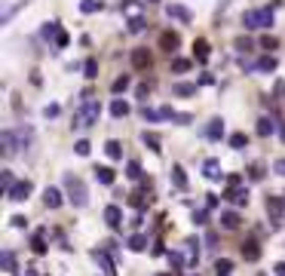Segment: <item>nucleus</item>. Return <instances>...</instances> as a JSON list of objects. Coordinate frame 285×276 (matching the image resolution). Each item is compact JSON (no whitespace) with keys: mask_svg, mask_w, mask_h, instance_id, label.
<instances>
[{"mask_svg":"<svg viewBox=\"0 0 285 276\" xmlns=\"http://www.w3.org/2000/svg\"><path fill=\"white\" fill-rule=\"evenodd\" d=\"M95 178H98L104 187H111V184H114V178H117V172H114L111 166H95Z\"/></svg>","mask_w":285,"mask_h":276,"instance_id":"5701e85b","label":"nucleus"},{"mask_svg":"<svg viewBox=\"0 0 285 276\" xmlns=\"http://www.w3.org/2000/svg\"><path fill=\"white\" fill-rule=\"evenodd\" d=\"M203 178H206V181H212V184H218V181L224 178V172H221V160L209 157V160L203 163Z\"/></svg>","mask_w":285,"mask_h":276,"instance_id":"9b49d317","label":"nucleus"},{"mask_svg":"<svg viewBox=\"0 0 285 276\" xmlns=\"http://www.w3.org/2000/svg\"><path fill=\"white\" fill-rule=\"evenodd\" d=\"M273 95H279V98H285V80H279V83L273 86Z\"/></svg>","mask_w":285,"mask_h":276,"instance_id":"bf43d9fd","label":"nucleus"},{"mask_svg":"<svg viewBox=\"0 0 285 276\" xmlns=\"http://www.w3.org/2000/svg\"><path fill=\"white\" fill-rule=\"evenodd\" d=\"M212 83H215V77H212L209 71H206V74H200V86H212Z\"/></svg>","mask_w":285,"mask_h":276,"instance_id":"4d7b16f0","label":"nucleus"},{"mask_svg":"<svg viewBox=\"0 0 285 276\" xmlns=\"http://www.w3.org/2000/svg\"><path fill=\"white\" fill-rule=\"evenodd\" d=\"M246 144H249V138H246V132H233V135H230V147H233V151H243Z\"/></svg>","mask_w":285,"mask_h":276,"instance_id":"a19ab883","label":"nucleus"},{"mask_svg":"<svg viewBox=\"0 0 285 276\" xmlns=\"http://www.w3.org/2000/svg\"><path fill=\"white\" fill-rule=\"evenodd\" d=\"M249 46H252V43H249L246 37H239V40H236V49H249Z\"/></svg>","mask_w":285,"mask_h":276,"instance_id":"e2e57ef3","label":"nucleus"},{"mask_svg":"<svg viewBox=\"0 0 285 276\" xmlns=\"http://www.w3.org/2000/svg\"><path fill=\"white\" fill-rule=\"evenodd\" d=\"M132 68L135 71H147L150 65H154V55H150V49H144V46H138V49H132Z\"/></svg>","mask_w":285,"mask_h":276,"instance_id":"1a4fd4ad","label":"nucleus"},{"mask_svg":"<svg viewBox=\"0 0 285 276\" xmlns=\"http://www.w3.org/2000/svg\"><path fill=\"white\" fill-rule=\"evenodd\" d=\"M83 74H86V80H95V77H98V58H86Z\"/></svg>","mask_w":285,"mask_h":276,"instance_id":"58836bf2","label":"nucleus"},{"mask_svg":"<svg viewBox=\"0 0 285 276\" xmlns=\"http://www.w3.org/2000/svg\"><path fill=\"white\" fill-rule=\"evenodd\" d=\"M206 209H218V197H215V194L206 197Z\"/></svg>","mask_w":285,"mask_h":276,"instance_id":"13d9d810","label":"nucleus"},{"mask_svg":"<svg viewBox=\"0 0 285 276\" xmlns=\"http://www.w3.org/2000/svg\"><path fill=\"white\" fill-rule=\"evenodd\" d=\"M141 141H144V144H147L154 154H160V151H163V147H160V138H157L154 132H144V135H141Z\"/></svg>","mask_w":285,"mask_h":276,"instance_id":"ea45409f","label":"nucleus"},{"mask_svg":"<svg viewBox=\"0 0 285 276\" xmlns=\"http://www.w3.org/2000/svg\"><path fill=\"white\" fill-rule=\"evenodd\" d=\"M243 258H246V261H258V258H261V243H258V233H252V237L243 243Z\"/></svg>","mask_w":285,"mask_h":276,"instance_id":"4468645a","label":"nucleus"},{"mask_svg":"<svg viewBox=\"0 0 285 276\" xmlns=\"http://www.w3.org/2000/svg\"><path fill=\"white\" fill-rule=\"evenodd\" d=\"M104 154H107L111 163H120V160H123V144H120L117 138H107V141H104Z\"/></svg>","mask_w":285,"mask_h":276,"instance_id":"412c9836","label":"nucleus"},{"mask_svg":"<svg viewBox=\"0 0 285 276\" xmlns=\"http://www.w3.org/2000/svg\"><path fill=\"white\" fill-rule=\"evenodd\" d=\"M15 181H18V178H15V175H12L9 169H3V172H0V184H3V194H9V187H12Z\"/></svg>","mask_w":285,"mask_h":276,"instance_id":"79ce46f5","label":"nucleus"},{"mask_svg":"<svg viewBox=\"0 0 285 276\" xmlns=\"http://www.w3.org/2000/svg\"><path fill=\"white\" fill-rule=\"evenodd\" d=\"M193 224H209V209H196L193 212Z\"/></svg>","mask_w":285,"mask_h":276,"instance_id":"de8ad7c7","label":"nucleus"},{"mask_svg":"<svg viewBox=\"0 0 285 276\" xmlns=\"http://www.w3.org/2000/svg\"><path fill=\"white\" fill-rule=\"evenodd\" d=\"M15 138H18V151H21V154H28V151L34 147V132H31V126L15 129Z\"/></svg>","mask_w":285,"mask_h":276,"instance_id":"6ab92c4d","label":"nucleus"},{"mask_svg":"<svg viewBox=\"0 0 285 276\" xmlns=\"http://www.w3.org/2000/svg\"><path fill=\"white\" fill-rule=\"evenodd\" d=\"M203 135H206L209 141H221V138H224V120H221V117H212Z\"/></svg>","mask_w":285,"mask_h":276,"instance_id":"2eb2a0df","label":"nucleus"},{"mask_svg":"<svg viewBox=\"0 0 285 276\" xmlns=\"http://www.w3.org/2000/svg\"><path fill=\"white\" fill-rule=\"evenodd\" d=\"M193 68V58H172V74H187Z\"/></svg>","mask_w":285,"mask_h":276,"instance_id":"72a5a7b5","label":"nucleus"},{"mask_svg":"<svg viewBox=\"0 0 285 276\" xmlns=\"http://www.w3.org/2000/svg\"><path fill=\"white\" fill-rule=\"evenodd\" d=\"M273 270H276L279 276H285V261H279V264H273Z\"/></svg>","mask_w":285,"mask_h":276,"instance_id":"0e129e2a","label":"nucleus"},{"mask_svg":"<svg viewBox=\"0 0 285 276\" xmlns=\"http://www.w3.org/2000/svg\"><path fill=\"white\" fill-rule=\"evenodd\" d=\"M89 151H92V144H89V138H80V141L74 144V154H77V157H89Z\"/></svg>","mask_w":285,"mask_h":276,"instance_id":"37998d69","label":"nucleus"},{"mask_svg":"<svg viewBox=\"0 0 285 276\" xmlns=\"http://www.w3.org/2000/svg\"><path fill=\"white\" fill-rule=\"evenodd\" d=\"M264 203H267V215L273 221V230H279V224L285 218V197H267Z\"/></svg>","mask_w":285,"mask_h":276,"instance_id":"20e7f679","label":"nucleus"},{"mask_svg":"<svg viewBox=\"0 0 285 276\" xmlns=\"http://www.w3.org/2000/svg\"><path fill=\"white\" fill-rule=\"evenodd\" d=\"M138 114H141V120H147V123H157V120H172L175 117V111L166 104V108H138Z\"/></svg>","mask_w":285,"mask_h":276,"instance_id":"423d86ee","label":"nucleus"},{"mask_svg":"<svg viewBox=\"0 0 285 276\" xmlns=\"http://www.w3.org/2000/svg\"><path fill=\"white\" fill-rule=\"evenodd\" d=\"M249 178H252V181H264V178H267V166H264V163H252V166H249Z\"/></svg>","mask_w":285,"mask_h":276,"instance_id":"e433bc0d","label":"nucleus"},{"mask_svg":"<svg viewBox=\"0 0 285 276\" xmlns=\"http://www.w3.org/2000/svg\"><path fill=\"white\" fill-rule=\"evenodd\" d=\"M92 261L104 270V276H117V264H114V258H111L107 252H98V249H95V252H92Z\"/></svg>","mask_w":285,"mask_h":276,"instance_id":"ddd939ff","label":"nucleus"},{"mask_svg":"<svg viewBox=\"0 0 285 276\" xmlns=\"http://www.w3.org/2000/svg\"><path fill=\"white\" fill-rule=\"evenodd\" d=\"M126 178H129V181L144 178V175H141V163H138V160H129V163H126Z\"/></svg>","mask_w":285,"mask_h":276,"instance_id":"c9c22d12","label":"nucleus"},{"mask_svg":"<svg viewBox=\"0 0 285 276\" xmlns=\"http://www.w3.org/2000/svg\"><path fill=\"white\" fill-rule=\"evenodd\" d=\"M160 46H163L166 52H175V49L181 46V34H178V31H163V37H160Z\"/></svg>","mask_w":285,"mask_h":276,"instance_id":"aec40b11","label":"nucleus"},{"mask_svg":"<svg viewBox=\"0 0 285 276\" xmlns=\"http://www.w3.org/2000/svg\"><path fill=\"white\" fill-rule=\"evenodd\" d=\"M169 264H172L175 270H181L187 261H184V255H181V252H169Z\"/></svg>","mask_w":285,"mask_h":276,"instance_id":"a18cd8bd","label":"nucleus"},{"mask_svg":"<svg viewBox=\"0 0 285 276\" xmlns=\"http://www.w3.org/2000/svg\"><path fill=\"white\" fill-rule=\"evenodd\" d=\"M273 132H276V123H273L270 117H261V120H258V135H261V138H270Z\"/></svg>","mask_w":285,"mask_h":276,"instance_id":"cd10ccee","label":"nucleus"},{"mask_svg":"<svg viewBox=\"0 0 285 276\" xmlns=\"http://www.w3.org/2000/svg\"><path fill=\"white\" fill-rule=\"evenodd\" d=\"M9 224H12L15 230H25V227H28V218H25V215H12V218H9Z\"/></svg>","mask_w":285,"mask_h":276,"instance_id":"09e8293b","label":"nucleus"},{"mask_svg":"<svg viewBox=\"0 0 285 276\" xmlns=\"http://www.w3.org/2000/svg\"><path fill=\"white\" fill-rule=\"evenodd\" d=\"M276 65H279V61H276L273 55H264V58L258 61V68H261V71H276Z\"/></svg>","mask_w":285,"mask_h":276,"instance_id":"c03bdc74","label":"nucleus"},{"mask_svg":"<svg viewBox=\"0 0 285 276\" xmlns=\"http://www.w3.org/2000/svg\"><path fill=\"white\" fill-rule=\"evenodd\" d=\"M107 111H111V117H126V114H129L132 108H129V101H126V98H114Z\"/></svg>","mask_w":285,"mask_h":276,"instance_id":"393cba45","label":"nucleus"},{"mask_svg":"<svg viewBox=\"0 0 285 276\" xmlns=\"http://www.w3.org/2000/svg\"><path fill=\"white\" fill-rule=\"evenodd\" d=\"M0 264H3V270L9 276H15V270H18L15 267V252H0Z\"/></svg>","mask_w":285,"mask_h":276,"instance_id":"c756f323","label":"nucleus"},{"mask_svg":"<svg viewBox=\"0 0 285 276\" xmlns=\"http://www.w3.org/2000/svg\"><path fill=\"white\" fill-rule=\"evenodd\" d=\"M31 190H34V181H31V178H18V181L9 187L6 200H9V203H21V200H28V197H31Z\"/></svg>","mask_w":285,"mask_h":276,"instance_id":"39448f33","label":"nucleus"},{"mask_svg":"<svg viewBox=\"0 0 285 276\" xmlns=\"http://www.w3.org/2000/svg\"><path fill=\"white\" fill-rule=\"evenodd\" d=\"M243 25L249 31H261V28H273V6H261V9H249L243 15Z\"/></svg>","mask_w":285,"mask_h":276,"instance_id":"7ed1b4c3","label":"nucleus"},{"mask_svg":"<svg viewBox=\"0 0 285 276\" xmlns=\"http://www.w3.org/2000/svg\"><path fill=\"white\" fill-rule=\"evenodd\" d=\"M150 89H154V86H150V83H141V86H138V98H144V95H147V92H150Z\"/></svg>","mask_w":285,"mask_h":276,"instance_id":"052dcab7","label":"nucleus"},{"mask_svg":"<svg viewBox=\"0 0 285 276\" xmlns=\"http://www.w3.org/2000/svg\"><path fill=\"white\" fill-rule=\"evenodd\" d=\"M126 249H129V252H144V249H147V237H144V233H132V237L126 240Z\"/></svg>","mask_w":285,"mask_h":276,"instance_id":"b1692460","label":"nucleus"},{"mask_svg":"<svg viewBox=\"0 0 285 276\" xmlns=\"http://www.w3.org/2000/svg\"><path fill=\"white\" fill-rule=\"evenodd\" d=\"M172 184H175L178 190H187V172H184V166H181V163H175V166H172Z\"/></svg>","mask_w":285,"mask_h":276,"instance_id":"4be33fe9","label":"nucleus"},{"mask_svg":"<svg viewBox=\"0 0 285 276\" xmlns=\"http://www.w3.org/2000/svg\"><path fill=\"white\" fill-rule=\"evenodd\" d=\"M126 28H129V34H141V31L147 28V15H132V18L126 22Z\"/></svg>","mask_w":285,"mask_h":276,"instance_id":"a878e982","label":"nucleus"},{"mask_svg":"<svg viewBox=\"0 0 285 276\" xmlns=\"http://www.w3.org/2000/svg\"><path fill=\"white\" fill-rule=\"evenodd\" d=\"M68 43H71V34H68V31H58V34H55V46H58V49H64Z\"/></svg>","mask_w":285,"mask_h":276,"instance_id":"49530a36","label":"nucleus"},{"mask_svg":"<svg viewBox=\"0 0 285 276\" xmlns=\"http://www.w3.org/2000/svg\"><path fill=\"white\" fill-rule=\"evenodd\" d=\"M193 92H196V83H172V95H178V98H187Z\"/></svg>","mask_w":285,"mask_h":276,"instance_id":"bb28decb","label":"nucleus"},{"mask_svg":"<svg viewBox=\"0 0 285 276\" xmlns=\"http://www.w3.org/2000/svg\"><path fill=\"white\" fill-rule=\"evenodd\" d=\"M43 206H46V209H58V206H64V194H61L58 187H46V190H43Z\"/></svg>","mask_w":285,"mask_h":276,"instance_id":"dca6fc26","label":"nucleus"},{"mask_svg":"<svg viewBox=\"0 0 285 276\" xmlns=\"http://www.w3.org/2000/svg\"><path fill=\"white\" fill-rule=\"evenodd\" d=\"M273 172H276L279 178H285V157H282V160H276V163H273Z\"/></svg>","mask_w":285,"mask_h":276,"instance_id":"5fc2aeb1","label":"nucleus"},{"mask_svg":"<svg viewBox=\"0 0 285 276\" xmlns=\"http://www.w3.org/2000/svg\"><path fill=\"white\" fill-rule=\"evenodd\" d=\"M233 273V261L230 258H218L215 261V276H230Z\"/></svg>","mask_w":285,"mask_h":276,"instance_id":"473e14b6","label":"nucleus"},{"mask_svg":"<svg viewBox=\"0 0 285 276\" xmlns=\"http://www.w3.org/2000/svg\"><path fill=\"white\" fill-rule=\"evenodd\" d=\"M218 221H221L224 230H239V227H243V215H239L236 209H221Z\"/></svg>","mask_w":285,"mask_h":276,"instance_id":"f8f14e48","label":"nucleus"},{"mask_svg":"<svg viewBox=\"0 0 285 276\" xmlns=\"http://www.w3.org/2000/svg\"><path fill=\"white\" fill-rule=\"evenodd\" d=\"M147 3H160V0H147Z\"/></svg>","mask_w":285,"mask_h":276,"instance_id":"69168bd1","label":"nucleus"},{"mask_svg":"<svg viewBox=\"0 0 285 276\" xmlns=\"http://www.w3.org/2000/svg\"><path fill=\"white\" fill-rule=\"evenodd\" d=\"M224 200H230L236 209H243V206H249V190H243V187H227V190H224Z\"/></svg>","mask_w":285,"mask_h":276,"instance_id":"f3484780","label":"nucleus"},{"mask_svg":"<svg viewBox=\"0 0 285 276\" xmlns=\"http://www.w3.org/2000/svg\"><path fill=\"white\" fill-rule=\"evenodd\" d=\"M209 52H212L209 40H206V37H196V40H193V58H196L200 65H206V61H209Z\"/></svg>","mask_w":285,"mask_h":276,"instance_id":"a211bd4d","label":"nucleus"},{"mask_svg":"<svg viewBox=\"0 0 285 276\" xmlns=\"http://www.w3.org/2000/svg\"><path fill=\"white\" fill-rule=\"evenodd\" d=\"M43 233L46 230H37L34 237H31V249H34V255H46L49 249H46V240H43Z\"/></svg>","mask_w":285,"mask_h":276,"instance_id":"c85d7f7f","label":"nucleus"},{"mask_svg":"<svg viewBox=\"0 0 285 276\" xmlns=\"http://www.w3.org/2000/svg\"><path fill=\"white\" fill-rule=\"evenodd\" d=\"M166 15L175 18V22H181V25H190V22H193V12H190L184 3H169V6H166Z\"/></svg>","mask_w":285,"mask_h":276,"instance_id":"6e6552de","label":"nucleus"},{"mask_svg":"<svg viewBox=\"0 0 285 276\" xmlns=\"http://www.w3.org/2000/svg\"><path fill=\"white\" fill-rule=\"evenodd\" d=\"M101 218H104V224H107L111 230H120V227H123V209H120L117 203H111V206H104V212H101Z\"/></svg>","mask_w":285,"mask_h":276,"instance_id":"0eeeda50","label":"nucleus"},{"mask_svg":"<svg viewBox=\"0 0 285 276\" xmlns=\"http://www.w3.org/2000/svg\"><path fill=\"white\" fill-rule=\"evenodd\" d=\"M28 3H31V0H15V3H12V6H9L3 15H0V25H9V22H12V15H15L21 6H28Z\"/></svg>","mask_w":285,"mask_h":276,"instance_id":"2f4dec72","label":"nucleus"},{"mask_svg":"<svg viewBox=\"0 0 285 276\" xmlns=\"http://www.w3.org/2000/svg\"><path fill=\"white\" fill-rule=\"evenodd\" d=\"M0 144H3V157H15V154H21V151H18L15 129H3V132H0Z\"/></svg>","mask_w":285,"mask_h":276,"instance_id":"9d476101","label":"nucleus"},{"mask_svg":"<svg viewBox=\"0 0 285 276\" xmlns=\"http://www.w3.org/2000/svg\"><path fill=\"white\" fill-rule=\"evenodd\" d=\"M184 246H187V264H196V261H200V240L190 237Z\"/></svg>","mask_w":285,"mask_h":276,"instance_id":"7c9ffc66","label":"nucleus"},{"mask_svg":"<svg viewBox=\"0 0 285 276\" xmlns=\"http://www.w3.org/2000/svg\"><path fill=\"white\" fill-rule=\"evenodd\" d=\"M172 123H178V126H190V123H193V117H190V114H175V117H172Z\"/></svg>","mask_w":285,"mask_h":276,"instance_id":"8fccbe9b","label":"nucleus"},{"mask_svg":"<svg viewBox=\"0 0 285 276\" xmlns=\"http://www.w3.org/2000/svg\"><path fill=\"white\" fill-rule=\"evenodd\" d=\"M150 255H154V258L166 255V246H163V240H157V243H154V252H150Z\"/></svg>","mask_w":285,"mask_h":276,"instance_id":"864d4df0","label":"nucleus"},{"mask_svg":"<svg viewBox=\"0 0 285 276\" xmlns=\"http://www.w3.org/2000/svg\"><path fill=\"white\" fill-rule=\"evenodd\" d=\"M58 111H61L58 104H46V111H43V117H46V120H55V117H58Z\"/></svg>","mask_w":285,"mask_h":276,"instance_id":"3c124183","label":"nucleus"},{"mask_svg":"<svg viewBox=\"0 0 285 276\" xmlns=\"http://www.w3.org/2000/svg\"><path fill=\"white\" fill-rule=\"evenodd\" d=\"M31 83H34V86H40V83H43V80H40V71H37V68L31 71Z\"/></svg>","mask_w":285,"mask_h":276,"instance_id":"680f3d73","label":"nucleus"},{"mask_svg":"<svg viewBox=\"0 0 285 276\" xmlns=\"http://www.w3.org/2000/svg\"><path fill=\"white\" fill-rule=\"evenodd\" d=\"M227 187H243V175H227Z\"/></svg>","mask_w":285,"mask_h":276,"instance_id":"603ef678","label":"nucleus"},{"mask_svg":"<svg viewBox=\"0 0 285 276\" xmlns=\"http://www.w3.org/2000/svg\"><path fill=\"white\" fill-rule=\"evenodd\" d=\"M101 6H104L101 0H80V12H83V15H92V12H98Z\"/></svg>","mask_w":285,"mask_h":276,"instance_id":"4c0bfd02","label":"nucleus"},{"mask_svg":"<svg viewBox=\"0 0 285 276\" xmlns=\"http://www.w3.org/2000/svg\"><path fill=\"white\" fill-rule=\"evenodd\" d=\"M98 117H101V101H86V104H80V108L74 111L71 126H74V129H92V126L98 123Z\"/></svg>","mask_w":285,"mask_h":276,"instance_id":"f257e3e1","label":"nucleus"},{"mask_svg":"<svg viewBox=\"0 0 285 276\" xmlns=\"http://www.w3.org/2000/svg\"><path fill=\"white\" fill-rule=\"evenodd\" d=\"M261 46L264 49H276V37H261Z\"/></svg>","mask_w":285,"mask_h":276,"instance_id":"6e6d98bb","label":"nucleus"},{"mask_svg":"<svg viewBox=\"0 0 285 276\" xmlns=\"http://www.w3.org/2000/svg\"><path fill=\"white\" fill-rule=\"evenodd\" d=\"M129 86H132V77H129V74H123V77H117V80H114L111 92H114V95H120V92H126Z\"/></svg>","mask_w":285,"mask_h":276,"instance_id":"f704fd0d","label":"nucleus"},{"mask_svg":"<svg viewBox=\"0 0 285 276\" xmlns=\"http://www.w3.org/2000/svg\"><path fill=\"white\" fill-rule=\"evenodd\" d=\"M64 194H68V203H71V206H77V209L89 206V187H86L83 178H77V175H64Z\"/></svg>","mask_w":285,"mask_h":276,"instance_id":"f03ea898","label":"nucleus"}]
</instances>
